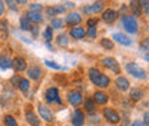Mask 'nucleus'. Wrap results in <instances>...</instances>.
I'll return each instance as SVG.
<instances>
[{
    "label": "nucleus",
    "mask_w": 149,
    "mask_h": 126,
    "mask_svg": "<svg viewBox=\"0 0 149 126\" xmlns=\"http://www.w3.org/2000/svg\"><path fill=\"white\" fill-rule=\"evenodd\" d=\"M68 102L73 106V108H77L82 102H83V99H82V93L79 92V90H70L69 93H68Z\"/></svg>",
    "instance_id": "5"
},
{
    "label": "nucleus",
    "mask_w": 149,
    "mask_h": 126,
    "mask_svg": "<svg viewBox=\"0 0 149 126\" xmlns=\"http://www.w3.org/2000/svg\"><path fill=\"white\" fill-rule=\"evenodd\" d=\"M120 22H122V26L123 29L130 33V35H136L138 30H139V24H138V20L133 17L132 15H125L120 17Z\"/></svg>",
    "instance_id": "2"
},
{
    "label": "nucleus",
    "mask_w": 149,
    "mask_h": 126,
    "mask_svg": "<svg viewBox=\"0 0 149 126\" xmlns=\"http://www.w3.org/2000/svg\"><path fill=\"white\" fill-rule=\"evenodd\" d=\"M10 68H12V60H10L6 54H1V56H0V69L7 70V69H10Z\"/></svg>",
    "instance_id": "24"
},
{
    "label": "nucleus",
    "mask_w": 149,
    "mask_h": 126,
    "mask_svg": "<svg viewBox=\"0 0 149 126\" xmlns=\"http://www.w3.org/2000/svg\"><path fill=\"white\" fill-rule=\"evenodd\" d=\"M16 3H20V4H24V3H27V0H15Z\"/></svg>",
    "instance_id": "52"
},
{
    "label": "nucleus",
    "mask_w": 149,
    "mask_h": 126,
    "mask_svg": "<svg viewBox=\"0 0 149 126\" xmlns=\"http://www.w3.org/2000/svg\"><path fill=\"white\" fill-rule=\"evenodd\" d=\"M29 9H30L32 12H40V13H42V10H43L45 7H43V4H39V3H30V4H29Z\"/></svg>",
    "instance_id": "35"
},
{
    "label": "nucleus",
    "mask_w": 149,
    "mask_h": 126,
    "mask_svg": "<svg viewBox=\"0 0 149 126\" xmlns=\"http://www.w3.org/2000/svg\"><path fill=\"white\" fill-rule=\"evenodd\" d=\"M82 12H83V13H86V15H89V13H92V12H91V6H89V4H86V6H83V7H82Z\"/></svg>",
    "instance_id": "45"
},
{
    "label": "nucleus",
    "mask_w": 149,
    "mask_h": 126,
    "mask_svg": "<svg viewBox=\"0 0 149 126\" xmlns=\"http://www.w3.org/2000/svg\"><path fill=\"white\" fill-rule=\"evenodd\" d=\"M27 70V74H29V79H32V80H39L40 77H42V69L36 66V65H33V66H29V69H26Z\"/></svg>",
    "instance_id": "14"
},
{
    "label": "nucleus",
    "mask_w": 149,
    "mask_h": 126,
    "mask_svg": "<svg viewBox=\"0 0 149 126\" xmlns=\"http://www.w3.org/2000/svg\"><path fill=\"white\" fill-rule=\"evenodd\" d=\"M86 36H89L91 39H95V37L97 36V27H96V26L89 27V29L86 30Z\"/></svg>",
    "instance_id": "34"
},
{
    "label": "nucleus",
    "mask_w": 149,
    "mask_h": 126,
    "mask_svg": "<svg viewBox=\"0 0 149 126\" xmlns=\"http://www.w3.org/2000/svg\"><path fill=\"white\" fill-rule=\"evenodd\" d=\"M17 88L23 93H26V92H29L30 89V82H29V79H26V77H20L19 79V83H17Z\"/></svg>",
    "instance_id": "23"
},
{
    "label": "nucleus",
    "mask_w": 149,
    "mask_h": 126,
    "mask_svg": "<svg viewBox=\"0 0 149 126\" xmlns=\"http://www.w3.org/2000/svg\"><path fill=\"white\" fill-rule=\"evenodd\" d=\"M3 3H6V6L12 10V12H17L19 7H17V3L15 1V0H4Z\"/></svg>",
    "instance_id": "33"
},
{
    "label": "nucleus",
    "mask_w": 149,
    "mask_h": 126,
    "mask_svg": "<svg viewBox=\"0 0 149 126\" xmlns=\"http://www.w3.org/2000/svg\"><path fill=\"white\" fill-rule=\"evenodd\" d=\"M143 119H145V120H143V125L148 126L149 125V113H148V112H145V115H143Z\"/></svg>",
    "instance_id": "47"
},
{
    "label": "nucleus",
    "mask_w": 149,
    "mask_h": 126,
    "mask_svg": "<svg viewBox=\"0 0 149 126\" xmlns=\"http://www.w3.org/2000/svg\"><path fill=\"white\" fill-rule=\"evenodd\" d=\"M129 10L132 12V16H133V17H141V16H142V9H141V6L138 4L136 0H130Z\"/></svg>",
    "instance_id": "20"
},
{
    "label": "nucleus",
    "mask_w": 149,
    "mask_h": 126,
    "mask_svg": "<svg viewBox=\"0 0 149 126\" xmlns=\"http://www.w3.org/2000/svg\"><path fill=\"white\" fill-rule=\"evenodd\" d=\"M108 100H109V96H108L105 92L96 90V92L93 93V102H95V103H97V105H105V103H108Z\"/></svg>",
    "instance_id": "15"
},
{
    "label": "nucleus",
    "mask_w": 149,
    "mask_h": 126,
    "mask_svg": "<svg viewBox=\"0 0 149 126\" xmlns=\"http://www.w3.org/2000/svg\"><path fill=\"white\" fill-rule=\"evenodd\" d=\"M24 17L27 19L29 22H32V23H36V24H39V23H42L43 22V15L40 13V12H27L26 15H24Z\"/></svg>",
    "instance_id": "16"
},
{
    "label": "nucleus",
    "mask_w": 149,
    "mask_h": 126,
    "mask_svg": "<svg viewBox=\"0 0 149 126\" xmlns=\"http://www.w3.org/2000/svg\"><path fill=\"white\" fill-rule=\"evenodd\" d=\"M118 17H119V13L116 10H113V9H105L103 13H102V20L105 23H109V24L115 23Z\"/></svg>",
    "instance_id": "8"
},
{
    "label": "nucleus",
    "mask_w": 149,
    "mask_h": 126,
    "mask_svg": "<svg viewBox=\"0 0 149 126\" xmlns=\"http://www.w3.org/2000/svg\"><path fill=\"white\" fill-rule=\"evenodd\" d=\"M0 27H1V30H3L4 33H7V32H9V23H7L4 19L0 22Z\"/></svg>",
    "instance_id": "40"
},
{
    "label": "nucleus",
    "mask_w": 149,
    "mask_h": 126,
    "mask_svg": "<svg viewBox=\"0 0 149 126\" xmlns=\"http://www.w3.org/2000/svg\"><path fill=\"white\" fill-rule=\"evenodd\" d=\"M106 4H108L106 0H96L92 6H91V12L97 15V13H100V12L105 10V6H106Z\"/></svg>",
    "instance_id": "21"
},
{
    "label": "nucleus",
    "mask_w": 149,
    "mask_h": 126,
    "mask_svg": "<svg viewBox=\"0 0 149 126\" xmlns=\"http://www.w3.org/2000/svg\"><path fill=\"white\" fill-rule=\"evenodd\" d=\"M49 26L52 29H63V19H60V17L50 19V24Z\"/></svg>",
    "instance_id": "26"
},
{
    "label": "nucleus",
    "mask_w": 149,
    "mask_h": 126,
    "mask_svg": "<svg viewBox=\"0 0 149 126\" xmlns=\"http://www.w3.org/2000/svg\"><path fill=\"white\" fill-rule=\"evenodd\" d=\"M20 29H22V30H24V32H29V30L32 29L30 22L24 17V16H22V17H20Z\"/></svg>",
    "instance_id": "28"
},
{
    "label": "nucleus",
    "mask_w": 149,
    "mask_h": 126,
    "mask_svg": "<svg viewBox=\"0 0 149 126\" xmlns=\"http://www.w3.org/2000/svg\"><path fill=\"white\" fill-rule=\"evenodd\" d=\"M100 45H102L106 50H112V49H113V42H112V40H109V39H106V37L100 40Z\"/></svg>",
    "instance_id": "32"
},
{
    "label": "nucleus",
    "mask_w": 149,
    "mask_h": 126,
    "mask_svg": "<svg viewBox=\"0 0 149 126\" xmlns=\"http://www.w3.org/2000/svg\"><path fill=\"white\" fill-rule=\"evenodd\" d=\"M3 13H4V3L3 0H0V16H3Z\"/></svg>",
    "instance_id": "48"
},
{
    "label": "nucleus",
    "mask_w": 149,
    "mask_h": 126,
    "mask_svg": "<svg viewBox=\"0 0 149 126\" xmlns=\"http://www.w3.org/2000/svg\"><path fill=\"white\" fill-rule=\"evenodd\" d=\"M115 85H116V88L120 90V92H126V90H129V80L125 77V76H118L116 77V80H115Z\"/></svg>",
    "instance_id": "13"
},
{
    "label": "nucleus",
    "mask_w": 149,
    "mask_h": 126,
    "mask_svg": "<svg viewBox=\"0 0 149 126\" xmlns=\"http://www.w3.org/2000/svg\"><path fill=\"white\" fill-rule=\"evenodd\" d=\"M129 97L132 102H139L143 97V92H142V89H139V88H133L129 92Z\"/></svg>",
    "instance_id": "22"
},
{
    "label": "nucleus",
    "mask_w": 149,
    "mask_h": 126,
    "mask_svg": "<svg viewBox=\"0 0 149 126\" xmlns=\"http://www.w3.org/2000/svg\"><path fill=\"white\" fill-rule=\"evenodd\" d=\"M45 12H46V16H47V17H50V19L56 16V12H55V9H53V6L46 7V9H45Z\"/></svg>",
    "instance_id": "38"
},
{
    "label": "nucleus",
    "mask_w": 149,
    "mask_h": 126,
    "mask_svg": "<svg viewBox=\"0 0 149 126\" xmlns=\"http://www.w3.org/2000/svg\"><path fill=\"white\" fill-rule=\"evenodd\" d=\"M126 12H128V6H126V4H122V7H120V10H119L118 13H122V16H125Z\"/></svg>",
    "instance_id": "44"
},
{
    "label": "nucleus",
    "mask_w": 149,
    "mask_h": 126,
    "mask_svg": "<svg viewBox=\"0 0 149 126\" xmlns=\"http://www.w3.org/2000/svg\"><path fill=\"white\" fill-rule=\"evenodd\" d=\"M53 9H55V12H56V16L57 15H63L66 12V7L63 4H56V6H53Z\"/></svg>",
    "instance_id": "37"
},
{
    "label": "nucleus",
    "mask_w": 149,
    "mask_h": 126,
    "mask_svg": "<svg viewBox=\"0 0 149 126\" xmlns=\"http://www.w3.org/2000/svg\"><path fill=\"white\" fill-rule=\"evenodd\" d=\"M141 47H142V50H143L145 53H148V39H145V40L141 43Z\"/></svg>",
    "instance_id": "41"
},
{
    "label": "nucleus",
    "mask_w": 149,
    "mask_h": 126,
    "mask_svg": "<svg viewBox=\"0 0 149 126\" xmlns=\"http://www.w3.org/2000/svg\"><path fill=\"white\" fill-rule=\"evenodd\" d=\"M19 79H20V76H17V74H15L12 79H10V83L13 85V86H17V83H19Z\"/></svg>",
    "instance_id": "42"
},
{
    "label": "nucleus",
    "mask_w": 149,
    "mask_h": 126,
    "mask_svg": "<svg viewBox=\"0 0 149 126\" xmlns=\"http://www.w3.org/2000/svg\"><path fill=\"white\" fill-rule=\"evenodd\" d=\"M45 97H46V102L47 103H57V105H62V99L59 96V90L56 88H49L45 93Z\"/></svg>",
    "instance_id": "4"
},
{
    "label": "nucleus",
    "mask_w": 149,
    "mask_h": 126,
    "mask_svg": "<svg viewBox=\"0 0 149 126\" xmlns=\"http://www.w3.org/2000/svg\"><path fill=\"white\" fill-rule=\"evenodd\" d=\"M89 79H91V82L93 85H96L97 88H102V89L108 88L109 83H111V79L106 74H103L100 70H97L96 68H91L89 69Z\"/></svg>",
    "instance_id": "1"
},
{
    "label": "nucleus",
    "mask_w": 149,
    "mask_h": 126,
    "mask_svg": "<svg viewBox=\"0 0 149 126\" xmlns=\"http://www.w3.org/2000/svg\"><path fill=\"white\" fill-rule=\"evenodd\" d=\"M63 6H65V7H69V9H73L76 4H74L73 1H65V3H63Z\"/></svg>",
    "instance_id": "46"
},
{
    "label": "nucleus",
    "mask_w": 149,
    "mask_h": 126,
    "mask_svg": "<svg viewBox=\"0 0 149 126\" xmlns=\"http://www.w3.org/2000/svg\"><path fill=\"white\" fill-rule=\"evenodd\" d=\"M12 68L16 69V72H23L27 69V65H26V60L23 57H16L12 60Z\"/></svg>",
    "instance_id": "18"
},
{
    "label": "nucleus",
    "mask_w": 149,
    "mask_h": 126,
    "mask_svg": "<svg viewBox=\"0 0 149 126\" xmlns=\"http://www.w3.org/2000/svg\"><path fill=\"white\" fill-rule=\"evenodd\" d=\"M56 43L59 46H62V47H66L69 45V37H68V35L66 33H60L59 36L56 37Z\"/></svg>",
    "instance_id": "25"
},
{
    "label": "nucleus",
    "mask_w": 149,
    "mask_h": 126,
    "mask_svg": "<svg viewBox=\"0 0 149 126\" xmlns=\"http://www.w3.org/2000/svg\"><path fill=\"white\" fill-rule=\"evenodd\" d=\"M46 47H47L49 50H52V52H53V45H52L50 42H46Z\"/></svg>",
    "instance_id": "51"
},
{
    "label": "nucleus",
    "mask_w": 149,
    "mask_h": 126,
    "mask_svg": "<svg viewBox=\"0 0 149 126\" xmlns=\"http://www.w3.org/2000/svg\"><path fill=\"white\" fill-rule=\"evenodd\" d=\"M37 112H39L40 118H42L45 122H53V113H52V110L47 108V106L39 103V105H37Z\"/></svg>",
    "instance_id": "6"
},
{
    "label": "nucleus",
    "mask_w": 149,
    "mask_h": 126,
    "mask_svg": "<svg viewBox=\"0 0 149 126\" xmlns=\"http://www.w3.org/2000/svg\"><path fill=\"white\" fill-rule=\"evenodd\" d=\"M45 65L47 66V68H52V69H56V70H62V66H59L56 62L53 60H45Z\"/></svg>",
    "instance_id": "36"
},
{
    "label": "nucleus",
    "mask_w": 149,
    "mask_h": 126,
    "mask_svg": "<svg viewBox=\"0 0 149 126\" xmlns=\"http://www.w3.org/2000/svg\"><path fill=\"white\" fill-rule=\"evenodd\" d=\"M85 109H86L89 113L95 112V109H96V103L93 102V99H91V97H86V100H85Z\"/></svg>",
    "instance_id": "27"
},
{
    "label": "nucleus",
    "mask_w": 149,
    "mask_h": 126,
    "mask_svg": "<svg viewBox=\"0 0 149 126\" xmlns=\"http://www.w3.org/2000/svg\"><path fill=\"white\" fill-rule=\"evenodd\" d=\"M3 123H4V126H17V120H16L13 116L6 115V116L3 118Z\"/></svg>",
    "instance_id": "29"
},
{
    "label": "nucleus",
    "mask_w": 149,
    "mask_h": 126,
    "mask_svg": "<svg viewBox=\"0 0 149 126\" xmlns=\"http://www.w3.org/2000/svg\"><path fill=\"white\" fill-rule=\"evenodd\" d=\"M43 37L46 39V42H50V40L53 39V29H52L50 26H47V27L45 29V32H43Z\"/></svg>",
    "instance_id": "31"
},
{
    "label": "nucleus",
    "mask_w": 149,
    "mask_h": 126,
    "mask_svg": "<svg viewBox=\"0 0 149 126\" xmlns=\"http://www.w3.org/2000/svg\"><path fill=\"white\" fill-rule=\"evenodd\" d=\"M26 120H27V123H29L30 126H40L39 118L33 113V110H32L30 108H27V110H26Z\"/></svg>",
    "instance_id": "19"
},
{
    "label": "nucleus",
    "mask_w": 149,
    "mask_h": 126,
    "mask_svg": "<svg viewBox=\"0 0 149 126\" xmlns=\"http://www.w3.org/2000/svg\"><path fill=\"white\" fill-rule=\"evenodd\" d=\"M85 123V113L80 109H74L72 113V125L73 126H83Z\"/></svg>",
    "instance_id": "11"
},
{
    "label": "nucleus",
    "mask_w": 149,
    "mask_h": 126,
    "mask_svg": "<svg viewBox=\"0 0 149 126\" xmlns=\"http://www.w3.org/2000/svg\"><path fill=\"white\" fill-rule=\"evenodd\" d=\"M103 116H105V119H106L108 122H111V123H119V122H120L119 113L112 108L103 109Z\"/></svg>",
    "instance_id": "7"
},
{
    "label": "nucleus",
    "mask_w": 149,
    "mask_h": 126,
    "mask_svg": "<svg viewBox=\"0 0 149 126\" xmlns=\"http://www.w3.org/2000/svg\"><path fill=\"white\" fill-rule=\"evenodd\" d=\"M136 1H138V4L141 6V9L143 10L145 16H148L149 15V0H136Z\"/></svg>",
    "instance_id": "30"
},
{
    "label": "nucleus",
    "mask_w": 149,
    "mask_h": 126,
    "mask_svg": "<svg viewBox=\"0 0 149 126\" xmlns=\"http://www.w3.org/2000/svg\"><path fill=\"white\" fill-rule=\"evenodd\" d=\"M112 39L116 40L118 43L123 45V46H130V45H132L130 37L126 36V35H123V33H113V35H112Z\"/></svg>",
    "instance_id": "17"
},
{
    "label": "nucleus",
    "mask_w": 149,
    "mask_h": 126,
    "mask_svg": "<svg viewBox=\"0 0 149 126\" xmlns=\"http://www.w3.org/2000/svg\"><path fill=\"white\" fill-rule=\"evenodd\" d=\"M88 119L91 120V123H99V116H97L95 112H92V113L88 115Z\"/></svg>",
    "instance_id": "39"
},
{
    "label": "nucleus",
    "mask_w": 149,
    "mask_h": 126,
    "mask_svg": "<svg viewBox=\"0 0 149 126\" xmlns=\"http://www.w3.org/2000/svg\"><path fill=\"white\" fill-rule=\"evenodd\" d=\"M102 63H103V66H105V68H108V69L112 70L113 73H120L119 63H118L113 57H105V59L102 60Z\"/></svg>",
    "instance_id": "10"
},
{
    "label": "nucleus",
    "mask_w": 149,
    "mask_h": 126,
    "mask_svg": "<svg viewBox=\"0 0 149 126\" xmlns=\"http://www.w3.org/2000/svg\"><path fill=\"white\" fill-rule=\"evenodd\" d=\"M126 72L132 74L133 77H136V79H146V72L138 65V63H135V62H130V63H126Z\"/></svg>",
    "instance_id": "3"
},
{
    "label": "nucleus",
    "mask_w": 149,
    "mask_h": 126,
    "mask_svg": "<svg viewBox=\"0 0 149 126\" xmlns=\"http://www.w3.org/2000/svg\"><path fill=\"white\" fill-rule=\"evenodd\" d=\"M96 24H97V17L89 19V20H88V26H89V27H92V26H96Z\"/></svg>",
    "instance_id": "43"
},
{
    "label": "nucleus",
    "mask_w": 149,
    "mask_h": 126,
    "mask_svg": "<svg viewBox=\"0 0 149 126\" xmlns=\"http://www.w3.org/2000/svg\"><path fill=\"white\" fill-rule=\"evenodd\" d=\"M30 32H32V35H33L35 37L39 35V30H37V27H32V29H30Z\"/></svg>",
    "instance_id": "49"
},
{
    "label": "nucleus",
    "mask_w": 149,
    "mask_h": 126,
    "mask_svg": "<svg viewBox=\"0 0 149 126\" xmlns=\"http://www.w3.org/2000/svg\"><path fill=\"white\" fill-rule=\"evenodd\" d=\"M69 35L73 39H76V40H82L83 37H86V29L82 27V26H74V27L70 29Z\"/></svg>",
    "instance_id": "12"
},
{
    "label": "nucleus",
    "mask_w": 149,
    "mask_h": 126,
    "mask_svg": "<svg viewBox=\"0 0 149 126\" xmlns=\"http://www.w3.org/2000/svg\"><path fill=\"white\" fill-rule=\"evenodd\" d=\"M65 23L68 26H70V27L79 26L82 23V16L79 13H76V12H70V13H68V16L65 19Z\"/></svg>",
    "instance_id": "9"
},
{
    "label": "nucleus",
    "mask_w": 149,
    "mask_h": 126,
    "mask_svg": "<svg viewBox=\"0 0 149 126\" xmlns=\"http://www.w3.org/2000/svg\"><path fill=\"white\" fill-rule=\"evenodd\" d=\"M130 126H145V125H143V122H141V120H135Z\"/></svg>",
    "instance_id": "50"
}]
</instances>
